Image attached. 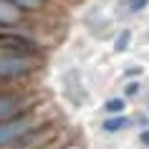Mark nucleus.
<instances>
[{"label":"nucleus","mask_w":149,"mask_h":149,"mask_svg":"<svg viewBox=\"0 0 149 149\" xmlns=\"http://www.w3.org/2000/svg\"><path fill=\"white\" fill-rule=\"evenodd\" d=\"M36 106H40L38 96L31 94V91H25L23 86L0 88V124L20 116V114L36 109Z\"/></svg>","instance_id":"1"},{"label":"nucleus","mask_w":149,"mask_h":149,"mask_svg":"<svg viewBox=\"0 0 149 149\" xmlns=\"http://www.w3.org/2000/svg\"><path fill=\"white\" fill-rule=\"evenodd\" d=\"M136 124L132 116H126V114H119V116H106L101 121V132L106 134H121L126 132V129H132V126Z\"/></svg>","instance_id":"2"},{"label":"nucleus","mask_w":149,"mask_h":149,"mask_svg":"<svg viewBox=\"0 0 149 149\" xmlns=\"http://www.w3.org/2000/svg\"><path fill=\"white\" fill-rule=\"evenodd\" d=\"M124 111H126V99L124 96H111V99L104 101V114L106 116H119Z\"/></svg>","instance_id":"3"},{"label":"nucleus","mask_w":149,"mask_h":149,"mask_svg":"<svg viewBox=\"0 0 149 149\" xmlns=\"http://www.w3.org/2000/svg\"><path fill=\"white\" fill-rule=\"evenodd\" d=\"M18 8L23 10V13H38V10H43L51 3V0H13Z\"/></svg>","instance_id":"4"},{"label":"nucleus","mask_w":149,"mask_h":149,"mask_svg":"<svg viewBox=\"0 0 149 149\" xmlns=\"http://www.w3.org/2000/svg\"><path fill=\"white\" fill-rule=\"evenodd\" d=\"M129 43H132V31L124 28V31H119L116 40H114V51H116V53H124L126 48H129Z\"/></svg>","instance_id":"5"},{"label":"nucleus","mask_w":149,"mask_h":149,"mask_svg":"<svg viewBox=\"0 0 149 149\" xmlns=\"http://www.w3.org/2000/svg\"><path fill=\"white\" fill-rule=\"evenodd\" d=\"M149 5V0H121V10L126 13H141Z\"/></svg>","instance_id":"6"},{"label":"nucleus","mask_w":149,"mask_h":149,"mask_svg":"<svg viewBox=\"0 0 149 149\" xmlns=\"http://www.w3.org/2000/svg\"><path fill=\"white\" fill-rule=\"evenodd\" d=\"M139 94V81H129L124 86V99H132V96Z\"/></svg>","instance_id":"7"},{"label":"nucleus","mask_w":149,"mask_h":149,"mask_svg":"<svg viewBox=\"0 0 149 149\" xmlns=\"http://www.w3.org/2000/svg\"><path fill=\"white\" fill-rule=\"evenodd\" d=\"M139 144L149 149V129H141V132H139Z\"/></svg>","instance_id":"8"},{"label":"nucleus","mask_w":149,"mask_h":149,"mask_svg":"<svg viewBox=\"0 0 149 149\" xmlns=\"http://www.w3.org/2000/svg\"><path fill=\"white\" fill-rule=\"evenodd\" d=\"M139 73H141L139 66H134V68H126V71H124V76H126V79H132V76H139Z\"/></svg>","instance_id":"9"}]
</instances>
